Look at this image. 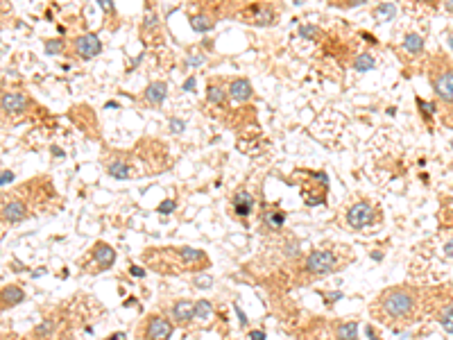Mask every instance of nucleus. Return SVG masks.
Wrapping results in <instances>:
<instances>
[{"label":"nucleus","mask_w":453,"mask_h":340,"mask_svg":"<svg viewBox=\"0 0 453 340\" xmlns=\"http://www.w3.org/2000/svg\"><path fill=\"white\" fill-rule=\"evenodd\" d=\"M376 309L381 311L383 320H410L415 311V297L410 290H403V288L385 290L378 299Z\"/></svg>","instance_id":"nucleus-1"},{"label":"nucleus","mask_w":453,"mask_h":340,"mask_svg":"<svg viewBox=\"0 0 453 340\" xmlns=\"http://www.w3.org/2000/svg\"><path fill=\"white\" fill-rule=\"evenodd\" d=\"M336 254L329 252V250H318L313 252L306 261V270L311 275H329L336 270Z\"/></svg>","instance_id":"nucleus-2"},{"label":"nucleus","mask_w":453,"mask_h":340,"mask_svg":"<svg viewBox=\"0 0 453 340\" xmlns=\"http://www.w3.org/2000/svg\"><path fill=\"white\" fill-rule=\"evenodd\" d=\"M374 220V206L370 202H356L347 211V225L353 229H363Z\"/></svg>","instance_id":"nucleus-3"},{"label":"nucleus","mask_w":453,"mask_h":340,"mask_svg":"<svg viewBox=\"0 0 453 340\" xmlns=\"http://www.w3.org/2000/svg\"><path fill=\"white\" fill-rule=\"evenodd\" d=\"M75 50H77V55H80L82 59H93V57L100 55L102 43H100V39H98L95 34H82V36H77Z\"/></svg>","instance_id":"nucleus-4"},{"label":"nucleus","mask_w":453,"mask_h":340,"mask_svg":"<svg viewBox=\"0 0 453 340\" xmlns=\"http://www.w3.org/2000/svg\"><path fill=\"white\" fill-rule=\"evenodd\" d=\"M147 340H168L172 336V324L165 317H152L145 327Z\"/></svg>","instance_id":"nucleus-5"},{"label":"nucleus","mask_w":453,"mask_h":340,"mask_svg":"<svg viewBox=\"0 0 453 340\" xmlns=\"http://www.w3.org/2000/svg\"><path fill=\"white\" fill-rule=\"evenodd\" d=\"M27 109V98L16 91H7L2 93V112L7 113H21Z\"/></svg>","instance_id":"nucleus-6"},{"label":"nucleus","mask_w":453,"mask_h":340,"mask_svg":"<svg viewBox=\"0 0 453 340\" xmlns=\"http://www.w3.org/2000/svg\"><path fill=\"white\" fill-rule=\"evenodd\" d=\"M25 216H27V206L18 199H7L2 204V218L7 223H21V220H25Z\"/></svg>","instance_id":"nucleus-7"},{"label":"nucleus","mask_w":453,"mask_h":340,"mask_svg":"<svg viewBox=\"0 0 453 340\" xmlns=\"http://www.w3.org/2000/svg\"><path fill=\"white\" fill-rule=\"evenodd\" d=\"M435 86V93L447 102H453V73H444L433 82Z\"/></svg>","instance_id":"nucleus-8"},{"label":"nucleus","mask_w":453,"mask_h":340,"mask_svg":"<svg viewBox=\"0 0 453 340\" xmlns=\"http://www.w3.org/2000/svg\"><path fill=\"white\" fill-rule=\"evenodd\" d=\"M254 209V198L247 193V191H238L234 195V211L238 213L240 218H247Z\"/></svg>","instance_id":"nucleus-9"},{"label":"nucleus","mask_w":453,"mask_h":340,"mask_svg":"<svg viewBox=\"0 0 453 340\" xmlns=\"http://www.w3.org/2000/svg\"><path fill=\"white\" fill-rule=\"evenodd\" d=\"M93 254H95V263H98V268L100 270H107L109 265L113 263V258H116V252H113L111 247L107 245V243H98L95 245V250H93Z\"/></svg>","instance_id":"nucleus-10"},{"label":"nucleus","mask_w":453,"mask_h":340,"mask_svg":"<svg viewBox=\"0 0 453 340\" xmlns=\"http://www.w3.org/2000/svg\"><path fill=\"white\" fill-rule=\"evenodd\" d=\"M249 95H252V84H249L247 80H234V82L229 84V98L231 100L245 102V100H249Z\"/></svg>","instance_id":"nucleus-11"},{"label":"nucleus","mask_w":453,"mask_h":340,"mask_svg":"<svg viewBox=\"0 0 453 340\" xmlns=\"http://www.w3.org/2000/svg\"><path fill=\"white\" fill-rule=\"evenodd\" d=\"M165 95H168V86H165V82H154L150 84V86L145 88V100L150 102V105H161L165 100Z\"/></svg>","instance_id":"nucleus-12"},{"label":"nucleus","mask_w":453,"mask_h":340,"mask_svg":"<svg viewBox=\"0 0 453 340\" xmlns=\"http://www.w3.org/2000/svg\"><path fill=\"white\" fill-rule=\"evenodd\" d=\"M172 315H175V320H179V322H188L190 317H195V304L182 299V302H177V304L172 306Z\"/></svg>","instance_id":"nucleus-13"},{"label":"nucleus","mask_w":453,"mask_h":340,"mask_svg":"<svg viewBox=\"0 0 453 340\" xmlns=\"http://www.w3.org/2000/svg\"><path fill=\"white\" fill-rule=\"evenodd\" d=\"M252 12L256 14V16L252 18V23H256V25H270L272 21H274V14H272L270 7L256 5V7H252Z\"/></svg>","instance_id":"nucleus-14"},{"label":"nucleus","mask_w":453,"mask_h":340,"mask_svg":"<svg viewBox=\"0 0 453 340\" xmlns=\"http://www.w3.org/2000/svg\"><path fill=\"white\" fill-rule=\"evenodd\" d=\"M23 290L16 286H7L5 290H2V306H14L18 304V302H23Z\"/></svg>","instance_id":"nucleus-15"},{"label":"nucleus","mask_w":453,"mask_h":340,"mask_svg":"<svg viewBox=\"0 0 453 340\" xmlns=\"http://www.w3.org/2000/svg\"><path fill=\"white\" fill-rule=\"evenodd\" d=\"M190 28H193L195 32H209V29L213 28V18L206 16V14H197V16L190 18Z\"/></svg>","instance_id":"nucleus-16"},{"label":"nucleus","mask_w":453,"mask_h":340,"mask_svg":"<svg viewBox=\"0 0 453 340\" xmlns=\"http://www.w3.org/2000/svg\"><path fill=\"white\" fill-rule=\"evenodd\" d=\"M109 175L116 177V179H127L130 177V168H127V164H123V161H113V164H109Z\"/></svg>","instance_id":"nucleus-17"},{"label":"nucleus","mask_w":453,"mask_h":340,"mask_svg":"<svg viewBox=\"0 0 453 340\" xmlns=\"http://www.w3.org/2000/svg\"><path fill=\"white\" fill-rule=\"evenodd\" d=\"M353 68H356V71L358 73H365V71H372V68H374V57H372V55H358V57H356V61H353Z\"/></svg>","instance_id":"nucleus-18"},{"label":"nucleus","mask_w":453,"mask_h":340,"mask_svg":"<svg viewBox=\"0 0 453 340\" xmlns=\"http://www.w3.org/2000/svg\"><path fill=\"white\" fill-rule=\"evenodd\" d=\"M403 48H406L408 53H419V50L424 48V39L419 34H408L406 41H403Z\"/></svg>","instance_id":"nucleus-19"},{"label":"nucleus","mask_w":453,"mask_h":340,"mask_svg":"<svg viewBox=\"0 0 453 340\" xmlns=\"http://www.w3.org/2000/svg\"><path fill=\"white\" fill-rule=\"evenodd\" d=\"M206 100H209L211 105H220V102L224 100L222 86H218V84H211V86L206 88Z\"/></svg>","instance_id":"nucleus-20"},{"label":"nucleus","mask_w":453,"mask_h":340,"mask_svg":"<svg viewBox=\"0 0 453 340\" xmlns=\"http://www.w3.org/2000/svg\"><path fill=\"white\" fill-rule=\"evenodd\" d=\"M356 334H358V327H356V322L342 324V327L338 329V338H340V340H356Z\"/></svg>","instance_id":"nucleus-21"},{"label":"nucleus","mask_w":453,"mask_h":340,"mask_svg":"<svg viewBox=\"0 0 453 340\" xmlns=\"http://www.w3.org/2000/svg\"><path fill=\"white\" fill-rule=\"evenodd\" d=\"M440 324L447 329L449 334L453 336V304L447 306V309H442V313H440Z\"/></svg>","instance_id":"nucleus-22"},{"label":"nucleus","mask_w":453,"mask_h":340,"mask_svg":"<svg viewBox=\"0 0 453 340\" xmlns=\"http://www.w3.org/2000/svg\"><path fill=\"white\" fill-rule=\"evenodd\" d=\"M211 311L213 306L206 302V299H200V302H195V317H200V320H206V317H211Z\"/></svg>","instance_id":"nucleus-23"},{"label":"nucleus","mask_w":453,"mask_h":340,"mask_svg":"<svg viewBox=\"0 0 453 340\" xmlns=\"http://www.w3.org/2000/svg\"><path fill=\"white\" fill-rule=\"evenodd\" d=\"M395 14H397V7L392 5V2H383V5L376 7V16L385 18V21H390V18L395 16Z\"/></svg>","instance_id":"nucleus-24"},{"label":"nucleus","mask_w":453,"mask_h":340,"mask_svg":"<svg viewBox=\"0 0 453 340\" xmlns=\"http://www.w3.org/2000/svg\"><path fill=\"white\" fill-rule=\"evenodd\" d=\"M61 50H64V41H61V39H50V41H46V55L57 57Z\"/></svg>","instance_id":"nucleus-25"},{"label":"nucleus","mask_w":453,"mask_h":340,"mask_svg":"<svg viewBox=\"0 0 453 340\" xmlns=\"http://www.w3.org/2000/svg\"><path fill=\"white\" fill-rule=\"evenodd\" d=\"M283 220H286V213L283 211H274V213H267V216H265V223L270 225V227H281Z\"/></svg>","instance_id":"nucleus-26"},{"label":"nucleus","mask_w":453,"mask_h":340,"mask_svg":"<svg viewBox=\"0 0 453 340\" xmlns=\"http://www.w3.org/2000/svg\"><path fill=\"white\" fill-rule=\"evenodd\" d=\"M318 28L315 25H301L299 28V36L301 39H318Z\"/></svg>","instance_id":"nucleus-27"},{"label":"nucleus","mask_w":453,"mask_h":340,"mask_svg":"<svg viewBox=\"0 0 453 340\" xmlns=\"http://www.w3.org/2000/svg\"><path fill=\"white\" fill-rule=\"evenodd\" d=\"M170 129L175 132V134H182L184 129H186V123L179 120V118H170Z\"/></svg>","instance_id":"nucleus-28"},{"label":"nucleus","mask_w":453,"mask_h":340,"mask_svg":"<svg viewBox=\"0 0 453 340\" xmlns=\"http://www.w3.org/2000/svg\"><path fill=\"white\" fill-rule=\"evenodd\" d=\"M36 334L39 336H50L53 334V322L48 320V322H41L39 327H36Z\"/></svg>","instance_id":"nucleus-29"},{"label":"nucleus","mask_w":453,"mask_h":340,"mask_svg":"<svg viewBox=\"0 0 453 340\" xmlns=\"http://www.w3.org/2000/svg\"><path fill=\"white\" fill-rule=\"evenodd\" d=\"M170 211H175V202L172 199H163L159 204V213H170Z\"/></svg>","instance_id":"nucleus-30"},{"label":"nucleus","mask_w":453,"mask_h":340,"mask_svg":"<svg viewBox=\"0 0 453 340\" xmlns=\"http://www.w3.org/2000/svg\"><path fill=\"white\" fill-rule=\"evenodd\" d=\"M9 182H14V172H12V170H2V175H0V184H2V186H7Z\"/></svg>","instance_id":"nucleus-31"},{"label":"nucleus","mask_w":453,"mask_h":340,"mask_svg":"<svg viewBox=\"0 0 453 340\" xmlns=\"http://www.w3.org/2000/svg\"><path fill=\"white\" fill-rule=\"evenodd\" d=\"M195 286L209 288V286H211V277H195Z\"/></svg>","instance_id":"nucleus-32"},{"label":"nucleus","mask_w":453,"mask_h":340,"mask_svg":"<svg viewBox=\"0 0 453 340\" xmlns=\"http://www.w3.org/2000/svg\"><path fill=\"white\" fill-rule=\"evenodd\" d=\"M202 61H204L202 55H193V57H188V66H200Z\"/></svg>","instance_id":"nucleus-33"},{"label":"nucleus","mask_w":453,"mask_h":340,"mask_svg":"<svg viewBox=\"0 0 453 340\" xmlns=\"http://www.w3.org/2000/svg\"><path fill=\"white\" fill-rule=\"evenodd\" d=\"M184 91H195V77H188V80L184 82Z\"/></svg>","instance_id":"nucleus-34"},{"label":"nucleus","mask_w":453,"mask_h":340,"mask_svg":"<svg viewBox=\"0 0 453 340\" xmlns=\"http://www.w3.org/2000/svg\"><path fill=\"white\" fill-rule=\"evenodd\" d=\"M249 338H252V340H265V334H263V331H252V334H249Z\"/></svg>","instance_id":"nucleus-35"},{"label":"nucleus","mask_w":453,"mask_h":340,"mask_svg":"<svg viewBox=\"0 0 453 340\" xmlns=\"http://www.w3.org/2000/svg\"><path fill=\"white\" fill-rule=\"evenodd\" d=\"M444 254H447V256H453V238L444 245Z\"/></svg>","instance_id":"nucleus-36"},{"label":"nucleus","mask_w":453,"mask_h":340,"mask_svg":"<svg viewBox=\"0 0 453 340\" xmlns=\"http://www.w3.org/2000/svg\"><path fill=\"white\" fill-rule=\"evenodd\" d=\"M130 272H132L134 277H143V275H145V272H143V268H136V265H132Z\"/></svg>","instance_id":"nucleus-37"},{"label":"nucleus","mask_w":453,"mask_h":340,"mask_svg":"<svg viewBox=\"0 0 453 340\" xmlns=\"http://www.w3.org/2000/svg\"><path fill=\"white\" fill-rule=\"evenodd\" d=\"M107 340H127V336L123 334V331H120V334H113V336H109V338Z\"/></svg>","instance_id":"nucleus-38"},{"label":"nucleus","mask_w":453,"mask_h":340,"mask_svg":"<svg viewBox=\"0 0 453 340\" xmlns=\"http://www.w3.org/2000/svg\"><path fill=\"white\" fill-rule=\"evenodd\" d=\"M236 313H238V317H240V322H242V324H247V317L242 315V311L238 309V306H236Z\"/></svg>","instance_id":"nucleus-39"},{"label":"nucleus","mask_w":453,"mask_h":340,"mask_svg":"<svg viewBox=\"0 0 453 340\" xmlns=\"http://www.w3.org/2000/svg\"><path fill=\"white\" fill-rule=\"evenodd\" d=\"M100 7H102V9H107V12H109V9H111V2H109V0H102V2H100Z\"/></svg>","instance_id":"nucleus-40"}]
</instances>
